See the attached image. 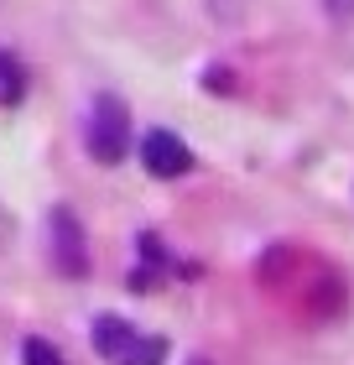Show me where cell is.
<instances>
[{
    "label": "cell",
    "mask_w": 354,
    "mask_h": 365,
    "mask_svg": "<svg viewBox=\"0 0 354 365\" xmlns=\"http://www.w3.org/2000/svg\"><path fill=\"white\" fill-rule=\"evenodd\" d=\"M188 365H214V360H204V355H193V360H188Z\"/></svg>",
    "instance_id": "cell-8"
},
{
    "label": "cell",
    "mask_w": 354,
    "mask_h": 365,
    "mask_svg": "<svg viewBox=\"0 0 354 365\" xmlns=\"http://www.w3.org/2000/svg\"><path fill=\"white\" fill-rule=\"evenodd\" d=\"M47 235H53V267L63 277H83V272H89V240H83V225H78V214L68 204L53 209Z\"/></svg>",
    "instance_id": "cell-3"
},
{
    "label": "cell",
    "mask_w": 354,
    "mask_h": 365,
    "mask_svg": "<svg viewBox=\"0 0 354 365\" xmlns=\"http://www.w3.org/2000/svg\"><path fill=\"white\" fill-rule=\"evenodd\" d=\"M21 360H26V365H68L47 339H26V344H21Z\"/></svg>",
    "instance_id": "cell-6"
},
{
    "label": "cell",
    "mask_w": 354,
    "mask_h": 365,
    "mask_svg": "<svg viewBox=\"0 0 354 365\" xmlns=\"http://www.w3.org/2000/svg\"><path fill=\"white\" fill-rule=\"evenodd\" d=\"M26 94V63L16 53H0V105H21Z\"/></svg>",
    "instance_id": "cell-5"
},
{
    "label": "cell",
    "mask_w": 354,
    "mask_h": 365,
    "mask_svg": "<svg viewBox=\"0 0 354 365\" xmlns=\"http://www.w3.org/2000/svg\"><path fill=\"white\" fill-rule=\"evenodd\" d=\"M83 141H89L94 162H105V168L125 162V152H130V110L115 94H99L89 105V130H83Z\"/></svg>",
    "instance_id": "cell-2"
},
{
    "label": "cell",
    "mask_w": 354,
    "mask_h": 365,
    "mask_svg": "<svg viewBox=\"0 0 354 365\" xmlns=\"http://www.w3.org/2000/svg\"><path fill=\"white\" fill-rule=\"evenodd\" d=\"M94 350L105 365H162L167 360V339L146 334V329L115 319V313H99L94 319Z\"/></svg>",
    "instance_id": "cell-1"
},
{
    "label": "cell",
    "mask_w": 354,
    "mask_h": 365,
    "mask_svg": "<svg viewBox=\"0 0 354 365\" xmlns=\"http://www.w3.org/2000/svg\"><path fill=\"white\" fill-rule=\"evenodd\" d=\"M141 162H146L151 178H182L193 168V152L172 136V130H151V136L141 141Z\"/></svg>",
    "instance_id": "cell-4"
},
{
    "label": "cell",
    "mask_w": 354,
    "mask_h": 365,
    "mask_svg": "<svg viewBox=\"0 0 354 365\" xmlns=\"http://www.w3.org/2000/svg\"><path fill=\"white\" fill-rule=\"evenodd\" d=\"M6 235H11V220H6V209H0V245H6Z\"/></svg>",
    "instance_id": "cell-7"
}]
</instances>
